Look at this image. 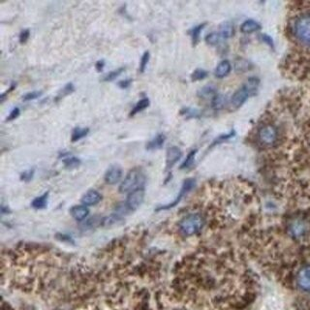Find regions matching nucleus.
<instances>
[{"label":"nucleus","instance_id":"nucleus-1","mask_svg":"<svg viewBox=\"0 0 310 310\" xmlns=\"http://www.w3.org/2000/svg\"><path fill=\"white\" fill-rule=\"evenodd\" d=\"M291 32L294 39L304 47H310V11L297 16L292 24Z\"/></svg>","mask_w":310,"mask_h":310},{"label":"nucleus","instance_id":"nucleus-2","mask_svg":"<svg viewBox=\"0 0 310 310\" xmlns=\"http://www.w3.org/2000/svg\"><path fill=\"white\" fill-rule=\"evenodd\" d=\"M146 178L144 173L138 170L134 169L128 172L124 180L121 182L120 186L121 193H131L135 190L143 188L145 184Z\"/></svg>","mask_w":310,"mask_h":310},{"label":"nucleus","instance_id":"nucleus-3","mask_svg":"<svg viewBox=\"0 0 310 310\" xmlns=\"http://www.w3.org/2000/svg\"><path fill=\"white\" fill-rule=\"evenodd\" d=\"M179 230L185 236L197 234L204 226V218L198 213L189 214L183 217L179 222Z\"/></svg>","mask_w":310,"mask_h":310},{"label":"nucleus","instance_id":"nucleus-4","mask_svg":"<svg viewBox=\"0 0 310 310\" xmlns=\"http://www.w3.org/2000/svg\"><path fill=\"white\" fill-rule=\"evenodd\" d=\"M277 135H278L277 129L273 124L263 125L260 128L259 133H258V137H259L260 142L266 146H270V145L275 144L277 140Z\"/></svg>","mask_w":310,"mask_h":310},{"label":"nucleus","instance_id":"nucleus-5","mask_svg":"<svg viewBox=\"0 0 310 310\" xmlns=\"http://www.w3.org/2000/svg\"><path fill=\"white\" fill-rule=\"evenodd\" d=\"M194 186H195V179H193V178H187V179H185L184 182H183V184H182V186H181V189H180V191H179L177 197L175 198V200L172 201V202L171 204H169V205L162 206V207H158L156 210H157V211H159V210H166V209H170V208L175 207V206L181 201V199H182L189 191H191V190L193 189Z\"/></svg>","mask_w":310,"mask_h":310},{"label":"nucleus","instance_id":"nucleus-6","mask_svg":"<svg viewBox=\"0 0 310 310\" xmlns=\"http://www.w3.org/2000/svg\"><path fill=\"white\" fill-rule=\"evenodd\" d=\"M144 199H145L144 188L135 190V191L129 193V195L126 199L125 207L129 210H135L143 204Z\"/></svg>","mask_w":310,"mask_h":310},{"label":"nucleus","instance_id":"nucleus-7","mask_svg":"<svg viewBox=\"0 0 310 310\" xmlns=\"http://www.w3.org/2000/svg\"><path fill=\"white\" fill-rule=\"evenodd\" d=\"M249 97V87L247 86H242L235 91L231 98V106L234 109L241 108Z\"/></svg>","mask_w":310,"mask_h":310},{"label":"nucleus","instance_id":"nucleus-8","mask_svg":"<svg viewBox=\"0 0 310 310\" xmlns=\"http://www.w3.org/2000/svg\"><path fill=\"white\" fill-rule=\"evenodd\" d=\"M122 177V170L119 166H112L108 169L105 174V181L108 184L114 185L121 181Z\"/></svg>","mask_w":310,"mask_h":310},{"label":"nucleus","instance_id":"nucleus-9","mask_svg":"<svg viewBox=\"0 0 310 310\" xmlns=\"http://www.w3.org/2000/svg\"><path fill=\"white\" fill-rule=\"evenodd\" d=\"M297 282L302 290L310 292V266L305 267L299 272Z\"/></svg>","mask_w":310,"mask_h":310},{"label":"nucleus","instance_id":"nucleus-10","mask_svg":"<svg viewBox=\"0 0 310 310\" xmlns=\"http://www.w3.org/2000/svg\"><path fill=\"white\" fill-rule=\"evenodd\" d=\"M102 200L101 194L96 190H89L87 191L82 198V203L86 207L95 206L99 204Z\"/></svg>","mask_w":310,"mask_h":310},{"label":"nucleus","instance_id":"nucleus-11","mask_svg":"<svg viewBox=\"0 0 310 310\" xmlns=\"http://www.w3.org/2000/svg\"><path fill=\"white\" fill-rule=\"evenodd\" d=\"M308 231V223L303 219H295L290 225V232L292 236L298 238L302 237Z\"/></svg>","mask_w":310,"mask_h":310},{"label":"nucleus","instance_id":"nucleus-12","mask_svg":"<svg viewBox=\"0 0 310 310\" xmlns=\"http://www.w3.org/2000/svg\"><path fill=\"white\" fill-rule=\"evenodd\" d=\"M182 156L181 151L177 147H171L167 151V157H166V163L167 168L171 169Z\"/></svg>","mask_w":310,"mask_h":310},{"label":"nucleus","instance_id":"nucleus-13","mask_svg":"<svg viewBox=\"0 0 310 310\" xmlns=\"http://www.w3.org/2000/svg\"><path fill=\"white\" fill-rule=\"evenodd\" d=\"M89 213L88 208L82 205V206H74L70 208V214L76 221H83L87 217Z\"/></svg>","mask_w":310,"mask_h":310},{"label":"nucleus","instance_id":"nucleus-14","mask_svg":"<svg viewBox=\"0 0 310 310\" xmlns=\"http://www.w3.org/2000/svg\"><path fill=\"white\" fill-rule=\"evenodd\" d=\"M231 69H232L231 63L228 60H223L216 66V68L214 70V76L218 79L225 78L226 76H228L230 74Z\"/></svg>","mask_w":310,"mask_h":310},{"label":"nucleus","instance_id":"nucleus-15","mask_svg":"<svg viewBox=\"0 0 310 310\" xmlns=\"http://www.w3.org/2000/svg\"><path fill=\"white\" fill-rule=\"evenodd\" d=\"M261 29V24L254 19H247L241 25V31L243 33H253Z\"/></svg>","mask_w":310,"mask_h":310},{"label":"nucleus","instance_id":"nucleus-16","mask_svg":"<svg viewBox=\"0 0 310 310\" xmlns=\"http://www.w3.org/2000/svg\"><path fill=\"white\" fill-rule=\"evenodd\" d=\"M48 199L49 192H46L43 195L35 198L31 203V207L35 209H44L48 206Z\"/></svg>","mask_w":310,"mask_h":310},{"label":"nucleus","instance_id":"nucleus-17","mask_svg":"<svg viewBox=\"0 0 310 310\" xmlns=\"http://www.w3.org/2000/svg\"><path fill=\"white\" fill-rule=\"evenodd\" d=\"M165 136L163 134H159L155 137V139H153L148 145H147V149L150 150V151H155V150H158L160 148H162V146L164 145L165 143Z\"/></svg>","mask_w":310,"mask_h":310},{"label":"nucleus","instance_id":"nucleus-18","mask_svg":"<svg viewBox=\"0 0 310 310\" xmlns=\"http://www.w3.org/2000/svg\"><path fill=\"white\" fill-rule=\"evenodd\" d=\"M150 106V99L149 98H143L141 99L132 109L131 113H130V117H134L135 115L143 112L144 110H146L148 107Z\"/></svg>","mask_w":310,"mask_h":310},{"label":"nucleus","instance_id":"nucleus-19","mask_svg":"<svg viewBox=\"0 0 310 310\" xmlns=\"http://www.w3.org/2000/svg\"><path fill=\"white\" fill-rule=\"evenodd\" d=\"M89 133V129L88 128H81V127H77L72 131V135H71V140L73 143L78 142L80 140H82L83 138H85L86 136H87V134Z\"/></svg>","mask_w":310,"mask_h":310},{"label":"nucleus","instance_id":"nucleus-20","mask_svg":"<svg viewBox=\"0 0 310 310\" xmlns=\"http://www.w3.org/2000/svg\"><path fill=\"white\" fill-rule=\"evenodd\" d=\"M206 25H207V23H201L190 30V35H191V38L193 41V45H196L199 42L200 35H201L203 29L206 27Z\"/></svg>","mask_w":310,"mask_h":310},{"label":"nucleus","instance_id":"nucleus-21","mask_svg":"<svg viewBox=\"0 0 310 310\" xmlns=\"http://www.w3.org/2000/svg\"><path fill=\"white\" fill-rule=\"evenodd\" d=\"M74 91H75V86H74V85H73L72 83H69V84L65 85V86H63V88L57 93V96L55 97V100L58 101V100H60V99H62V98H64L65 96H67V95L73 93Z\"/></svg>","mask_w":310,"mask_h":310},{"label":"nucleus","instance_id":"nucleus-22","mask_svg":"<svg viewBox=\"0 0 310 310\" xmlns=\"http://www.w3.org/2000/svg\"><path fill=\"white\" fill-rule=\"evenodd\" d=\"M225 105H226V97L221 94H216L211 101V106L215 110H220Z\"/></svg>","mask_w":310,"mask_h":310},{"label":"nucleus","instance_id":"nucleus-23","mask_svg":"<svg viewBox=\"0 0 310 310\" xmlns=\"http://www.w3.org/2000/svg\"><path fill=\"white\" fill-rule=\"evenodd\" d=\"M222 37L220 35V33H217V32H211L209 34L207 35L206 37V42L207 45L209 46H216L220 43Z\"/></svg>","mask_w":310,"mask_h":310},{"label":"nucleus","instance_id":"nucleus-24","mask_svg":"<svg viewBox=\"0 0 310 310\" xmlns=\"http://www.w3.org/2000/svg\"><path fill=\"white\" fill-rule=\"evenodd\" d=\"M219 33L222 38H230L234 34V27L230 23H224L220 26Z\"/></svg>","mask_w":310,"mask_h":310},{"label":"nucleus","instance_id":"nucleus-25","mask_svg":"<svg viewBox=\"0 0 310 310\" xmlns=\"http://www.w3.org/2000/svg\"><path fill=\"white\" fill-rule=\"evenodd\" d=\"M63 163H64V166L68 169H74V168H77L81 165V160L77 157H74V156H71V157H68L66 159L63 160Z\"/></svg>","mask_w":310,"mask_h":310},{"label":"nucleus","instance_id":"nucleus-26","mask_svg":"<svg viewBox=\"0 0 310 310\" xmlns=\"http://www.w3.org/2000/svg\"><path fill=\"white\" fill-rule=\"evenodd\" d=\"M124 71V68H119V69H116L114 71H111L110 73H108L104 78H103V81L104 82H112L114 80H116L117 78H119L122 72Z\"/></svg>","mask_w":310,"mask_h":310},{"label":"nucleus","instance_id":"nucleus-27","mask_svg":"<svg viewBox=\"0 0 310 310\" xmlns=\"http://www.w3.org/2000/svg\"><path fill=\"white\" fill-rule=\"evenodd\" d=\"M207 74H208V73H207L206 70H204V69H196V70L192 73V75H191V80H192L193 82L202 81V80H204L205 78H207Z\"/></svg>","mask_w":310,"mask_h":310},{"label":"nucleus","instance_id":"nucleus-28","mask_svg":"<svg viewBox=\"0 0 310 310\" xmlns=\"http://www.w3.org/2000/svg\"><path fill=\"white\" fill-rule=\"evenodd\" d=\"M197 151H192L189 153V155H187L186 159L184 160V162L182 163V165L180 166L181 169H187V168H190L193 163H194V160H195V155H196Z\"/></svg>","mask_w":310,"mask_h":310},{"label":"nucleus","instance_id":"nucleus-29","mask_svg":"<svg viewBox=\"0 0 310 310\" xmlns=\"http://www.w3.org/2000/svg\"><path fill=\"white\" fill-rule=\"evenodd\" d=\"M150 58H151V54H150V52H146L142 58H141V61H140V71L142 73L145 72L148 64H149V61H150Z\"/></svg>","mask_w":310,"mask_h":310},{"label":"nucleus","instance_id":"nucleus-30","mask_svg":"<svg viewBox=\"0 0 310 310\" xmlns=\"http://www.w3.org/2000/svg\"><path fill=\"white\" fill-rule=\"evenodd\" d=\"M41 95H42L41 91H31V92H28V93L24 94L22 96V100L23 101H32V100H35V99L39 98Z\"/></svg>","mask_w":310,"mask_h":310},{"label":"nucleus","instance_id":"nucleus-31","mask_svg":"<svg viewBox=\"0 0 310 310\" xmlns=\"http://www.w3.org/2000/svg\"><path fill=\"white\" fill-rule=\"evenodd\" d=\"M214 93H215V88L213 86H206V87L201 89L199 95L202 96V97H207V96L212 95Z\"/></svg>","mask_w":310,"mask_h":310},{"label":"nucleus","instance_id":"nucleus-32","mask_svg":"<svg viewBox=\"0 0 310 310\" xmlns=\"http://www.w3.org/2000/svg\"><path fill=\"white\" fill-rule=\"evenodd\" d=\"M34 172H35V171H34L33 169H32V170H27V171H25V172H23L21 173L20 179L23 180V181H25V182H28V181H30V180L33 178Z\"/></svg>","mask_w":310,"mask_h":310},{"label":"nucleus","instance_id":"nucleus-33","mask_svg":"<svg viewBox=\"0 0 310 310\" xmlns=\"http://www.w3.org/2000/svg\"><path fill=\"white\" fill-rule=\"evenodd\" d=\"M30 37V30L29 29H23L20 31L18 39H19V43L20 44H24L27 42V40Z\"/></svg>","mask_w":310,"mask_h":310},{"label":"nucleus","instance_id":"nucleus-34","mask_svg":"<svg viewBox=\"0 0 310 310\" xmlns=\"http://www.w3.org/2000/svg\"><path fill=\"white\" fill-rule=\"evenodd\" d=\"M19 115H20V111H19V109H18L17 107H16V108H14V109L11 111V113L9 114L8 118L6 119V121H15L16 119H17V118L19 117Z\"/></svg>","mask_w":310,"mask_h":310},{"label":"nucleus","instance_id":"nucleus-35","mask_svg":"<svg viewBox=\"0 0 310 310\" xmlns=\"http://www.w3.org/2000/svg\"><path fill=\"white\" fill-rule=\"evenodd\" d=\"M181 114L185 115L186 117H190V118H195V117H198L199 116V112L195 109H189V108H186V109H183L181 111Z\"/></svg>","mask_w":310,"mask_h":310},{"label":"nucleus","instance_id":"nucleus-36","mask_svg":"<svg viewBox=\"0 0 310 310\" xmlns=\"http://www.w3.org/2000/svg\"><path fill=\"white\" fill-rule=\"evenodd\" d=\"M235 135V132L234 131H232L231 133H229V134H227V135H223V136H220V137H218L215 141H214V143H213V145H215V144H218V143H220V142H223V141H225V140H228V139H230V138H232L233 136Z\"/></svg>","mask_w":310,"mask_h":310},{"label":"nucleus","instance_id":"nucleus-37","mask_svg":"<svg viewBox=\"0 0 310 310\" xmlns=\"http://www.w3.org/2000/svg\"><path fill=\"white\" fill-rule=\"evenodd\" d=\"M131 83H132V80L131 79H127V80H122L121 82H119V86L121 88H127L131 86Z\"/></svg>","mask_w":310,"mask_h":310},{"label":"nucleus","instance_id":"nucleus-38","mask_svg":"<svg viewBox=\"0 0 310 310\" xmlns=\"http://www.w3.org/2000/svg\"><path fill=\"white\" fill-rule=\"evenodd\" d=\"M105 67V60H99L96 62L95 64V69L97 70V72H101Z\"/></svg>","mask_w":310,"mask_h":310}]
</instances>
